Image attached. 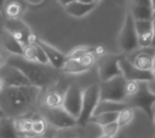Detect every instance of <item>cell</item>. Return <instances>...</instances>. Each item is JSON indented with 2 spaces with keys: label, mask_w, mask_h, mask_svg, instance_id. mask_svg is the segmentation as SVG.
<instances>
[{
  "label": "cell",
  "mask_w": 155,
  "mask_h": 138,
  "mask_svg": "<svg viewBox=\"0 0 155 138\" xmlns=\"http://www.w3.org/2000/svg\"><path fill=\"white\" fill-rule=\"evenodd\" d=\"M23 58L31 63H39V65L45 66L48 65L49 61L46 54L44 53L43 49L38 44H28L25 45L23 49Z\"/></svg>",
  "instance_id": "cell-17"
},
{
  "label": "cell",
  "mask_w": 155,
  "mask_h": 138,
  "mask_svg": "<svg viewBox=\"0 0 155 138\" xmlns=\"http://www.w3.org/2000/svg\"><path fill=\"white\" fill-rule=\"evenodd\" d=\"M5 3H6V0H0V13L3 11L4 8H5Z\"/></svg>",
  "instance_id": "cell-36"
},
{
  "label": "cell",
  "mask_w": 155,
  "mask_h": 138,
  "mask_svg": "<svg viewBox=\"0 0 155 138\" xmlns=\"http://www.w3.org/2000/svg\"><path fill=\"white\" fill-rule=\"evenodd\" d=\"M0 78L3 81L4 87H21L32 85L20 70L6 63L0 66Z\"/></svg>",
  "instance_id": "cell-12"
},
{
  "label": "cell",
  "mask_w": 155,
  "mask_h": 138,
  "mask_svg": "<svg viewBox=\"0 0 155 138\" xmlns=\"http://www.w3.org/2000/svg\"><path fill=\"white\" fill-rule=\"evenodd\" d=\"M129 11L135 21L153 19L154 9L151 0H130Z\"/></svg>",
  "instance_id": "cell-13"
},
{
  "label": "cell",
  "mask_w": 155,
  "mask_h": 138,
  "mask_svg": "<svg viewBox=\"0 0 155 138\" xmlns=\"http://www.w3.org/2000/svg\"><path fill=\"white\" fill-rule=\"evenodd\" d=\"M122 56L118 54H105L100 57L98 60V74L102 82L122 76L119 66V61Z\"/></svg>",
  "instance_id": "cell-9"
},
{
  "label": "cell",
  "mask_w": 155,
  "mask_h": 138,
  "mask_svg": "<svg viewBox=\"0 0 155 138\" xmlns=\"http://www.w3.org/2000/svg\"><path fill=\"white\" fill-rule=\"evenodd\" d=\"M93 1H94L95 3H97V4H98V2H100V1H101V0H93Z\"/></svg>",
  "instance_id": "cell-45"
},
{
  "label": "cell",
  "mask_w": 155,
  "mask_h": 138,
  "mask_svg": "<svg viewBox=\"0 0 155 138\" xmlns=\"http://www.w3.org/2000/svg\"><path fill=\"white\" fill-rule=\"evenodd\" d=\"M42 87L35 85L21 87H4L0 91V109L4 116L18 118L35 107Z\"/></svg>",
  "instance_id": "cell-1"
},
{
  "label": "cell",
  "mask_w": 155,
  "mask_h": 138,
  "mask_svg": "<svg viewBox=\"0 0 155 138\" xmlns=\"http://www.w3.org/2000/svg\"><path fill=\"white\" fill-rule=\"evenodd\" d=\"M95 53L98 54V55H101V56L105 55V48H104L102 45H98V46L94 48V54Z\"/></svg>",
  "instance_id": "cell-33"
},
{
  "label": "cell",
  "mask_w": 155,
  "mask_h": 138,
  "mask_svg": "<svg viewBox=\"0 0 155 138\" xmlns=\"http://www.w3.org/2000/svg\"><path fill=\"white\" fill-rule=\"evenodd\" d=\"M90 52H94V48L91 47H78V48L73 49L71 52H69V54H67V58L69 59H78L83 55H85L87 53Z\"/></svg>",
  "instance_id": "cell-29"
},
{
  "label": "cell",
  "mask_w": 155,
  "mask_h": 138,
  "mask_svg": "<svg viewBox=\"0 0 155 138\" xmlns=\"http://www.w3.org/2000/svg\"><path fill=\"white\" fill-rule=\"evenodd\" d=\"M98 138H111V137H108V136H105V135L101 134L100 136H98Z\"/></svg>",
  "instance_id": "cell-41"
},
{
  "label": "cell",
  "mask_w": 155,
  "mask_h": 138,
  "mask_svg": "<svg viewBox=\"0 0 155 138\" xmlns=\"http://www.w3.org/2000/svg\"><path fill=\"white\" fill-rule=\"evenodd\" d=\"M35 44H38L43 49L44 53L46 54L47 58H48L50 65L53 66V68L61 70L64 63H65L67 60V55H65V54L59 51L58 49H56L55 47L51 46L48 43L43 41V40H40L39 37H38L37 41H35Z\"/></svg>",
  "instance_id": "cell-14"
},
{
  "label": "cell",
  "mask_w": 155,
  "mask_h": 138,
  "mask_svg": "<svg viewBox=\"0 0 155 138\" xmlns=\"http://www.w3.org/2000/svg\"><path fill=\"white\" fill-rule=\"evenodd\" d=\"M152 76H153V80H155V70H152Z\"/></svg>",
  "instance_id": "cell-43"
},
{
  "label": "cell",
  "mask_w": 155,
  "mask_h": 138,
  "mask_svg": "<svg viewBox=\"0 0 155 138\" xmlns=\"http://www.w3.org/2000/svg\"><path fill=\"white\" fill-rule=\"evenodd\" d=\"M43 117L48 124V126L61 131L67 129H73L77 127V120L70 115L63 108H46L43 112Z\"/></svg>",
  "instance_id": "cell-7"
},
{
  "label": "cell",
  "mask_w": 155,
  "mask_h": 138,
  "mask_svg": "<svg viewBox=\"0 0 155 138\" xmlns=\"http://www.w3.org/2000/svg\"><path fill=\"white\" fill-rule=\"evenodd\" d=\"M5 63V61H3V59H2V55L1 53H0V66H1L2 65H4Z\"/></svg>",
  "instance_id": "cell-39"
},
{
  "label": "cell",
  "mask_w": 155,
  "mask_h": 138,
  "mask_svg": "<svg viewBox=\"0 0 155 138\" xmlns=\"http://www.w3.org/2000/svg\"><path fill=\"white\" fill-rule=\"evenodd\" d=\"M32 134L35 136H42L45 134L48 128V124L43 116H39L37 118H32Z\"/></svg>",
  "instance_id": "cell-27"
},
{
  "label": "cell",
  "mask_w": 155,
  "mask_h": 138,
  "mask_svg": "<svg viewBox=\"0 0 155 138\" xmlns=\"http://www.w3.org/2000/svg\"><path fill=\"white\" fill-rule=\"evenodd\" d=\"M4 30L23 46L35 44L38 39V37L30 30L27 24L20 19H8L4 24Z\"/></svg>",
  "instance_id": "cell-8"
},
{
  "label": "cell",
  "mask_w": 155,
  "mask_h": 138,
  "mask_svg": "<svg viewBox=\"0 0 155 138\" xmlns=\"http://www.w3.org/2000/svg\"><path fill=\"white\" fill-rule=\"evenodd\" d=\"M0 138H20L15 126V118L0 117Z\"/></svg>",
  "instance_id": "cell-21"
},
{
  "label": "cell",
  "mask_w": 155,
  "mask_h": 138,
  "mask_svg": "<svg viewBox=\"0 0 155 138\" xmlns=\"http://www.w3.org/2000/svg\"><path fill=\"white\" fill-rule=\"evenodd\" d=\"M135 30L137 42L140 48H150L153 41V26L152 20L135 21Z\"/></svg>",
  "instance_id": "cell-15"
},
{
  "label": "cell",
  "mask_w": 155,
  "mask_h": 138,
  "mask_svg": "<svg viewBox=\"0 0 155 138\" xmlns=\"http://www.w3.org/2000/svg\"><path fill=\"white\" fill-rule=\"evenodd\" d=\"M100 101V85L99 84H91L83 89L82 91V105L81 112L79 117L77 118L78 126H84L89 123L90 118L93 116L95 109Z\"/></svg>",
  "instance_id": "cell-5"
},
{
  "label": "cell",
  "mask_w": 155,
  "mask_h": 138,
  "mask_svg": "<svg viewBox=\"0 0 155 138\" xmlns=\"http://www.w3.org/2000/svg\"><path fill=\"white\" fill-rule=\"evenodd\" d=\"M22 5L17 1H12L6 5L5 8V15L8 19H20L22 14Z\"/></svg>",
  "instance_id": "cell-28"
},
{
  "label": "cell",
  "mask_w": 155,
  "mask_h": 138,
  "mask_svg": "<svg viewBox=\"0 0 155 138\" xmlns=\"http://www.w3.org/2000/svg\"><path fill=\"white\" fill-rule=\"evenodd\" d=\"M83 90L77 84H71L64 94L61 108L77 120L81 112Z\"/></svg>",
  "instance_id": "cell-10"
},
{
  "label": "cell",
  "mask_w": 155,
  "mask_h": 138,
  "mask_svg": "<svg viewBox=\"0 0 155 138\" xmlns=\"http://www.w3.org/2000/svg\"><path fill=\"white\" fill-rule=\"evenodd\" d=\"M126 82L123 76L102 82L100 84V100L126 103Z\"/></svg>",
  "instance_id": "cell-4"
},
{
  "label": "cell",
  "mask_w": 155,
  "mask_h": 138,
  "mask_svg": "<svg viewBox=\"0 0 155 138\" xmlns=\"http://www.w3.org/2000/svg\"><path fill=\"white\" fill-rule=\"evenodd\" d=\"M118 116H119V112L103 113V114H100V115L92 116V117L90 118L89 123L96 124V125L102 127V126H105V125H108V124L117 122Z\"/></svg>",
  "instance_id": "cell-25"
},
{
  "label": "cell",
  "mask_w": 155,
  "mask_h": 138,
  "mask_svg": "<svg viewBox=\"0 0 155 138\" xmlns=\"http://www.w3.org/2000/svg\"><path fill=\"white\" fill-rule=\"evenodd\" d=\"M32 118H26V117H18L15 118V126L17 132L20 136L22 135H26V136H29V135H35L32 134Z\"/></svg>",
  "instance_id": "cell-24"
},
{
  "label": "cell",
  "mask_w": 155,
  "mask_h": 138,
  "mask_svg": "<svg viewBox=\"0 0 155 138\" xmlns=\"http://www.w3.org/2000/svg\"><path fill=\"white\" fill-rule=\"evenodd\" d=\"M153 122H154V124H155V114H154V116H153Z\"/></svg>",
  "instance_id": "cell-47"
},
{
  "label": "cell",
  "mask_w": 155,
  "mask_h": 138,
  "mask_svg": "<svg viewBox=\"0 0 155 138\" xmlns=\"http://www.w3.org/2000/svg\"><path fill=\"white\" fill-rule=\"evenodd\" d=\"M152 70H155V55L153 57V61H152Z\"/></svg>",
  "instance_id": "cell-40"
},
{
  "label": "cell",
  "mask_w": 155,
  "mask_h": 138,
  "mask_svg": "<svg viewBox=\"0 0 155 138\" xmlns=\"http://www.w3.org/2000/svg\"><path fill=\"white\" fill-rule=\"evenodd\" d=\"M126 104L129 107H132L133 109L134 108L142 109L150 118L153 120L155 92H153L150 89L148 82H139V89H137V94L129 98L126 101Z\"/></svg>",
  "instance_id": "cell-3"
},
{
  "label": "cell",
  "mask_w": 155,
  "mask_h": 138,
  "mask_svg": "<svg viewBox=\"0 0 155 138\" xmlns=\"http://www.w3.org/2000/svg\"><path fill=\"white\" fill-rule=\"evenodd\" d=\"M153 19H155V9H154V11H153Z\"/></svg>",
  "instance_id": "cell-46"
},
{
  "label": "cell",
  "mask_w": 155,
  "mask_h": 138,
  "mask_svg": "<svg viewBox=\"0 0 155 138\" xmlns=\"http://www.w3.org/2000/svg\"><path fill=\"white\" fill-rule=\"evenodd\" d=\"M119 46L124 53H131L140 48L137 30H135V20L133 19L130 11H128L126 15L124 25L120 31Z\"/></svg>",
  "instance_id": "cell-6"
},
{
  "label": "cell",
  "mask_w": 155,
  "mask_h": 138,
  "mask_svg": "<svg viewBox=\"0 0 155 138\" xmlns=\"http://www.w3.org/2000/svg\"><path fill=\"white\" fill-rule=\"evenodd\" d=\"M155 55V49L150 48H142L137 50L131 58H128L131 63L137 66V69L143 71H152V61Z\"/></svg>",
  "instance_id": "cell-16"
},
{
  "label": "cell",
  "mask_w": 155,
  "mask_h": 138,
  "mask_svg": "<svg viewBox=\"0 0 155 138\" xmlns=\"http://www.w3.org/2000/svg\"><path fill=\"white\" fill-rule=\"evenodd\" d=\"M63 100L64 95L61 92L56 91V90H51V91L47 92L46 96L44 98V104L46 108H61L63 106Z\"/></svg>",
  "instance_id": "cell-23"
},
{
  "label": "cell",
  "mask_w": 155,
  "mask_h": 138,
  "mask_svg": "<svg viewBox=\"0 0 155 138\" xmlns=\"http://www.w3.org/2000/svg\"><path fill=\"white\" fill-rule=\"evenodd\" d=\"M41 138H42V137H41Z\"/></svg>",
  "instance_id": "cell-48"
},
{
  "label": "cell",
  "mask_w": 155,
  "mask_h": 138,
  "mask_svg": "<svg viewBox=\"0 0 155 138\" xmlns=\"http://www.w3.org/2000/svg\"><path fill=\"white\" fill-rule=\"evenodd\" d=\"M134 118V109L132 107L127 106L125 109H123L121 112H119V116L118 120H117V123H118L119 127L124 128L127 125L132 122V120Z\"/></svg>",
  "instance_id": "cell-26"
},
{
  "label": "cell",
  "mask_w": 155,
  "mask_h": 138,
  "mask_svg": "<svg viewBox=\"0 0 155 138\" xmlns=\"http://www.w3.org/2000/svg\"><path fill=\"white\" fill-rule=\"evenodd\" d=\"M97 6V3H90V4H85L81 3V2L78 1H73L70 4L65 6V9L67 11V14H69L70 16L76 17V18H81L84 17L85 15H87L89 13L95 9Z\"/></svg>",
  "instance_id": "cell-19"
},
{
  "label": "cell",
  "mask_w": 155,
  "mask_h": 138,
  "mask_svg": "<svg viewBox=\"0 0 155 138\" xmlns=\"http://www.w3.org/2000/svg\"><path fill=\"white\" fill-rule=\"evenodd\" d=\"M119 66L122 72V76L126 81H135V82H150L153 81L152 71H143L134 66L132 63L127 57L122 56L119 61Z\"/></svg>",
  "instance_id": "cell-11"
},
{
  "label": "cell",
  "mask_w": 155,
  "mask_h": 138,
  "mask_svg": "<svg viewBox=\"0 0 155 138\" xmlns=\"http://www.w3.org/2000/svg\"><path fill=\"white\" fill-rule=\"evenodd\" d=\"M139 89V82L135 81H127L126 82V95H127V100L137 94ZM126 100V101H127Z\"/></svg>",
  "instance_id": "cell-31"
},
{
  "label": "cell",
  "mask_w": 155,
  "mask_h": 138,
  "mask_svg": "<svg viewBox=\"0 0 155 138\" xmlns=\"http://www.w3.org/2000/svg\"><path fill=\"white\" fill-rule=\"evenodd\" d=\"M0 46L5 51L9 52L11 54L16 56H23V46L21 43H19L16 39H14L8 32L3 30L0 32Z\"/></svg>",
  "instance_id": "cell-18"
},
{
  "label": "cell",
  "mask_w": 155,
  "mask_h": 138,
  "mask_svg": "<svg viewBox=\"0 0 155 138\" xmlns=\"http://www.w3.org/2000/svg\"><path fill=\"white\" fill-rule=\"evenodd\" d=\"M152 26H153V41H152V48H155V19H152Z\"/></svg>",
  "instance_id": "cell-34"
},
{
  "label": "cell",
  "mask_w": 155,
  "mask_h": 138,
  "mask_svg": "<svg viewBox=\"0 0 155 138\" xmlns=\"http://www.w3.org/2000/svg\"><path fill=\"white\" fill-rule=\"evenodd\" d=\"M119 130H120V127H119V125L117 122L108 124V125L102 126L101 127L102 134L105 135V136L111 137V138H114L117 134H118Z\"/></svg>",
  "instance_id": "cell-30"
},
{
  "label": "cell",
  "mask_w": 155,
  "mask_h": 138,
  "mask_svg": "<svg viewBox=\"0 0 155 138\" xmlns=\"http://www.w3.org/2000/svg\"><path fill=\"white\" fill-rule=\"evenodd\" d=\"M71 129H67V130H61L59 133L57 134L56 138H78L77 135L73 134L72 132H70Z\"/></svg>",
  "instance_id": "cell-32"
},
{
  "label": "cell",
  "mask_w": 155,
  "mask_h": 138,
  "mask_svg": "<svg viewBox=\"0 0 155 138\" xmlns=\"http://www.w3.org/2000/svg\"><path fill=\"white\" fill-rule=\"evenodd\" d=\"M73 1H75V0H58L59 3H61V5H64V6L68 5V4H70L71 2H73Z\"/></svg>",
  "instance_id": "cell-35"
},
{
  "label": "cell",
  "mask_w": 155,
  "mask_h": 138,
  "mask_svg": "<svg viewBox=\"0 0 155 138\" xmlns=\"http://www.w3.org/2000/svg\"><path fill=\"white\" fill-rule=\"evenodd\" d=\"M5 63L15 66L18 70H20L32 85L43 87L45 85V83L47 82L46 74L44 73L42 68L39 66V63H31V61L24 59L22 56L16 55L8 57Z\"/></svg>",
  "instance_id": "cell-2"
},
{
  "label": "cell",
  "mask_w": 155,
  "mask_h": 138,
  "mask_svg": "<svg viewBox=\"0 0 155 138\" xmlns=\"http://www.w3.org/2000/svg\"><path fill=\"white\" fill-rule=\"evenodd\" d=\"M152 2V6H153V9H155V0H151Z\"/></svg>",
  "instance_id": "cell-42"
},
{
  "label": "cell",
  "mask_w": 155,
  "mask_h": 138,
  "mask_svg": "<svg viewBox=\"0 0 155 138\" xmlns=\"http://www.w3.org/2000/svg\"><path fill=\"white\" fill-rule=\"evenodd\" d=\"M78 2H81V3H85V4H90V3H95L93 0H76Z\"/></svg>",
  "instance_id": "cell-37"
},
{
  "label": "cell",
  "mask_w": 155,
  "mask_h": 138,
  "mask_svg": "<svg viewBox=\"0 0 155 138\" xmlns=\"http://www.w3.org/2000/svg\"><path fill=\"white\" fill-rule=\"evenodd\" d=\"M128 105L126 103H119V102L106 101V100H100L96 109H95L93 116L100 115L103 113H113V112H121Z\"/></svg>",
  "instance_id": "cell-20"
},
{
  "label": "cell",
  "mask_w": 155,
  "mask_h": 138,
  "mask_svg": "<svg viewBox=\"0 0 155 138\" xmlns=\"http://www.w3.org/2000/svg\"><path fill=\"white\" fill-rule=\"evenodd\" d=\"M61 71L67 74H81L89 71V69L84 66L81 58H78V59L67 58L66 63H64L63 68H61Z\"/></svg>",
  "instance_id": "cell-22"
},
{
  "label": "cell",
  "mask_w": 155,
  "mask_h": 138,
  "mask_svg": "<svg viewBox=\"0 0 155 138\" xmlns=\"http://www.w3.org/2000/svg\"><path fill=\"white\" fill-rule=\"evenodd\" d=\"M4 88V84H3V81H2V79L0 78V91H1L2 89Z\"/></svg>",
  "instance_id": "cell-38"
},
{
  "label": "cell",
  "mask_w": 155,
  "mask_h": 138,
  "mask_svg": "<svg viewBox=\"0 0 155 138\" xmlns=\"http://www.w3.org/2000/svg\"><path fill=\"white\" fill-rule=\"evenodd\" d=\"M2 116H4V114H3V112H2L1 109H0V117H2Z\"/></svg>",
  "instance_id": "cell-44"
}]
</instances>
